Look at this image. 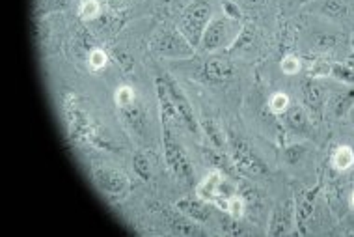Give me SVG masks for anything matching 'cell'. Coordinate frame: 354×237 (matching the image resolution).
<instances>
[{"label": "cell", "instance_id": "cell-7", "mask_svg": "<svg viewBox=\"0 0 354 237\" xmlns=\"http://www.w3.org/2000/svg\"><path fill=\"white\" fill-rule=\"evenodd\" d=\"M162 125V152H165V161L168 170L179 179V182L192 183L194 179V170L190 164L183 146L177 142V139L171 133V125L160 123Z\"/></svg>", "mask_w": 354, "mask_h": 237}, {"label": "cell", "instance_id": "cell-6", "mask_svg": "<svg viewBox=\"0 0 354 237\" xmlns=\"http://www.w3.org/2000/svg\"><path fill=\"white\" fill-rule=\"evenodd\" d=\"M149 51L155 56L168 58V60H187L192 58L196 49L187 42V37L177 30V28H168L162 26L153 34L149 40Z\"/></svg>", "mask_w": 354, "mask_h": 237}, {"label": "cell", "instance_id": "cell-36", "mask_svg": "<svg viewBox=\"0 0 354 237\" xmlns=\"http://www.w3.org/2000/svg\"><path fill=\"white\" fill-rule=\"evenodd\" d=\"M233 2H237L239 6H241V10H243L245 13H250L259 10L265 0H233Z\"/></svg>", "mask_w": 354, "mask_h": 237}, {"label": "cell", "instance_id": "cell-22", "mask_svg": "<svg viewBox=\"0 0 354 237\" xmlns=\"http://www.w3.org/2000/svg\"><path fill=\"white\" fill-rule=\"evenodd\" d=\"M354 107V88L351 90H343V91H336L332 98L328 99V110L330 114L334 116V118H343V116L347 114L348 110Z\"/></svg>", "mask_w": 354, "mask_h": 237}, {"label": "cell", "instance_id": "cell-15", "mask_svg": "<svg viewBox=\"0 0 354 237\" xmlns=\"http://www.w3.org/2000/svg\"><path fill=\"white\" fill-rule=\"evenodd\" d=\"M174 207H176L177 211H181L183 215H187L189 219L200 222V225L207 222V220L211 219V215H213V204L202 200L200 196H194V198L185 196L181 200H177Z\"/></svg>", "mask_w": 354, "mask_h": 237}, {"label": "cell", "instance_id": "cell-39", "mask_svg": "<svg viewBox=\"0 0 354 237\" xmlns=\"http://www.w3.org/2000/svg\"><path fill=\"white\" fill-rule=\"evenodd\" d=\"M351 206L354 207V193H353V195H351Z\"/></svg>", "mask_w": 354, "mask_h": 237}, {"label": "cell", "instance_id": "cell-27", "mask_svg": "<svg viewBox=\"0 0 354 237\" xmlns=\"http://www.w3.org/2000/svg\"><path fill=\"white\" fill-rule=\"evenodd\" d=\"M133 170L144 182H147L151 177V164H149V159L146 157V153L135 152V155H133Z\"/></svg>", "mask_w": 354, "mask_h": 237}, {"label": "cell", "instance_id": "cell-21", "mask_svg": "<svg viewBox=\"0 0 354 237\" xmlns=\"http://www.w3.org/2000/svg\"><path fill=\"white\" fill-rule=\"evenodd\" d=\"M328 164L330 168L334 172H347L353 168L354 164V152L351 146L339 144L334 146V150L328 155Z\"/></svg>", "mask_w": 354, "mask_h": 237}, {"label": "cell", "instance_id": "cell-25", "mask_svg": "<svg viewBox=\"0 0 354 237\" xmlns=\"http://www.w3.org/2000/svg\"><path fill=\"white\" fill-rule=\"evenodd\" d=\"M306 153H308V146L302 144V142H295V144H287V146H283V150H281V159H283L287 164L295 166V164H299L300 161L304 159Z\"/></svg>", "mask_w": 354, "mask_h": 237}, {"label": "cell", "instance_id": "cell-13", "mask_svg": "<svg viewBox=\"0 0 354 237\" xmlns=\"http://www.w3.org/2000/svg\"><path fill=\"white\" fill-rule=\"evenodd\" d=\"M289 234H297V225H295V198H286V200L278 202L270 213L269 219V230L267 236H289Z\"/></svg>", "mask_w": 354, "mask_h": 237}, {"label": "cell", "instance_id": "cell-1", "mask_svg": "<svg viewBox=\"0 0 354 237\" xmlns=\"http://www.w3.org/2000/svg\"><path fill=\"white\" fill-rule=\"evenodd\" d=\"M62 110H64V120H66L68 137L71 142H90V144H95L97 148L112 150L109 140L103 139L99 125L90 116V112L84 109L82 99L75 91H68L64 96Z\"/></svg>", "mask_w": 354, "mask_h": 237}, {"label": "cell", "instance_id": "cell-10", "mask_svg": "<svg viewBox=\"0 0 354 237\" xmlns=\"http://www.w3.org/2000/svg\"><path fill=\"white\" fill-rule=\"evenodd\" d=\"M323 191V182L319 179L312 188H304L295 196V225H297V234L306 236L308 234V225L315 211V204Z\"/></svg>", "mask_w": 354, "mask_h": 237}, {"label": "cell", "instance_id": "cell-14", "mask_svg": "<svg viewBox=\"0 0 354 237\" xmlns=\"http://www.w3.org/2000/svg\"><path fill=\"white\" fill-rule=\"evenodd\" d=\"M280 122L283 125L287 133L291 134H308L312 131V118L308 114V110L304 109V105L293 103L287 107L286 112H281Z\"/></svg>", "mask_w": 354, "mask_h": 237}, {"label": "cell", "instance_id": "cell-23", "mask_svg": "<svg viewBox=\"0 0 354 237\" xmlns=\"http://www.w3.org/2000/svg\"><path fill=\"white\" fill-rule=\"evenodd\" d=\"M104 6L101 4V0H80L79 4V17L84 21L86 25L93 23L95 19L103 15Z\"/></svg>", "mask_w": 354, "mask_h": 237}, {"label": "cell", "instance_id": "cell-20", "mask_svg": "<svg viewBox=\"0 0 354 237\" xmlns=\"http://www.w3.org/2000/svg\"><path fill=\"white\" fill-rule=\"evenodd\" d=\"M200 129H202V133L205 134V139L209 140V144L216 150H222V152H227V137L222 133V129L216 122H214L213 118L207 114H203L200 120Z\"/></svg>", "mask_w": 354, "mask_h": 237}, {"label": "cell", "instance_id": "cell-8", "mask_svg": "<svg viewBox=\"0 0 354 237\" xmlns=\"http://www.w3.org/2000/svg\"><path fill=\"white\" fill-rule=\"evenodd\" d=\"M233 195H237V187H235L233 179L216 168H213L202 182L196 185V196H200L202 200L209 202L213 206H216L220 200L232 198Z\"/></svg>", "mask_w": 354, "mask_h": 237}, {"label": "cell", "instance_id": "cell-12", "mask_svg": "<svg viewBox=\"0 0 354 237\" xmlns=\"http://www.w3.org/2000/svg\"><path fill=\"white\" fill-rule=\"evenodd\" d=\"M302 90V103L312 122L319 123L324 116V107H326V86L321 82V79L306 77L300 85Z\"/></svg>", "mask_w": 354, "mask_h": 237}, {"label": "cell", "instance_id": "cell-28", "mask_svg": "<svg viewBox=\"0 0 354 237\" xmlns=\"http://www.w3.org/2000/svg\"><path fill=\"white\" fill-rule=\"evenodd\" d=\"M330 67H332V62L326 60L324 56H319V58H313L308 66V77H313V79H323V77H330Z\"/></svg>", "mask_w": 354, "mask_h": 237}, {"label": "cell", "instance_id": "cell-9", "mask_svg": "<svg viewBox=\"0 0 354 237\" xmlns=\"http://www.w3.org/2000/svg\"><path fill=\"white\" fill-rule=\"evenodd\" d=\"M160 77L165 80L166 88H168V94H170L171 101L176 105L177 112L181 116V123L187 125L190 133L194 134V137H200L202 134V129H200V122H198V118H196L194 110L190 107V101L187 99V96L183 94V90L179 88V85L176 82V79L171 77L170 73H166V71H160Z\"/></svg>", "mask_w": 354, "mask_h": 237}, {"label": "cell", "instance_id": "cell-17", "mask_svg": "<svg viewBox=\"0 0 354 237\" xmlns=\"http://www.w3.org/2000/svg\"><path fill=\"white\" fill-rule=\"evenodd\" d=\"M203 152V157L207 159L209 163L213 164V168H216V170L224 172L226 176H230L232 179H235L237 176H241L237 172V168H235V164H233L232 157H230V153L227 152H222V150H216V148L213 146H203L202 148Z\"/></svg>", "mask_w": 354, "mask_h": 237}, {"label": "cell", "instance_id": "cell-3", "mask_svg": "<svg viewBox=\"0 0 354 237\" xmlns=\"http://www.w3.org/2000/svg\"><path fill=\"white\" fill-rule=\"evenodd\" d=\"M243 21H235V19L222 15H213L209 21L207 28L203 32L202 42L198 51H202L203 55L207 53H224V51L232 49V45L239 37L243 30Z\"/></svg>", "mask_w": 354, "mask_h": 237}, {"label": "cell", "instance_id": "cell-31", "mask_svg": "<svg viewBox=\"0 0 354 237\" xmlns=\"http://www.w3.org/2000/svg\"><path fill=\"white\" fill-rule=\"evenodd\" d=\"M246 211V200L243 195H233L230 198V204H227V211L226 215H230L232 219L241 220L243 219V215Z\"/></svg>", "mask_w": 354, "mask_h": 237}, {"label": "cell", "instance_id": "cell-5", "mask_svg": "<svg viewBox=\"0 0 354 237\" xmlns=\"http://www.w3.org/2000/svg\"><path fill=\"white\" fill-rule=\"evenodd\" d=\"M227 153L241 176L263 177L269 174V166L256 153L248 140L235 133L227 134Z\"/></svg>", "mask_w": 354, "mask_h": 237}, {"label": "cell", "instance_id": "cell-26", "mask_svg": "<svg viewBox=\"0 0 354 237\" xmlns=\"http://www.w3.org/2000/svg\"><path fill=\"white\" fill-rule=\"evenodd\" d=\"M109 64V55L106 51L101 49V47H93L90 53H88V58H86V66L92 73H97V71H103L104 67Z\"/></svg>", "mask_w": 354, "mask_h": 237}, {"label": "cell", "instance_id": "cell-11", "mask_svg": "<svg viewBox=\"0 0 354 237\" xmlns=\"http://www.w3.org/2000/svg\"><path fill=\"white\" fill-rule=\"evenodd\" d=\"M93 183L103 195L110 198H123L131 188V182L123 172L110 168V166H97L93 168Z\"/></svg>", "mask_w": 354, "mask_h": 237}, {"label": "cell", "instance_id": "cell-33", "mask_svg": "<svg viewBox=\"0 0 354 237\" xmlns=\"http://www.w3.org/2000/svg\"><path fill=\"white\" fill-rule=\"evenodd\" d=\"M280 67L286 75H297L302 69V60L297 55H286L281 58Z\"/></svg>", "mask_w": 354, "mask_h": 237}, {"label": "cell", "instance_id": "cell-30", "mask_svg": "<svg viewBox=\"0 0 354 237\" xmlns=\"http://www.w3.org/2000/svg\"><path fill=\"white\" fill-rule=\"evenodd\" d=\"M313 49L319 51V53H328L337 45V36L334 34H326V32H319L313 36Z\"/></svg>", "mask_w": 354, "mask_h": 237}, {"label": "cell", "instance_id": "cell-4", "mask_svg": "<svg viewBox=\"0 0 354 237\" xmlns=\"http://www.w3.org/2000/svg\"><path fill=\"white\" fill-rule=\"evenodd\" d=\"M213 19V8L209 0H192L179 15L177 21V30L181 32L187 42L198 49L202 42L203 32L207 28L209 21Z\"/></svg>", "mask_w": 354, "mask_h": 237}, {"label": "cell", "instance_id": "cell-19", "mask_svg": "<svg viewBox=\"0 0 354 237\" xmlns=\"http://www.w3.org/2000/svg\"><path fill=\"white\" fill-rule=\"evenodd\" d=\"M166 220H168V225H170L171 231H174L176 236H203V234H205V230L200 228V222H196V220L192 222V219H189V217L183 215L181 211L168 213V215H166Z\"/></svg>", "mask_w": 354, "mask_h": 237}, {"label": "cell", "instance_id": "cell-16", "mask_svg": "<svg viewBox=\"0 0 354 237\" xmlns=\"http://www.w3.org/2000/svg\"><path fill=\"white\" fill-rule=\"evenodd\" d=\"M306 10L313 15L342 21L348 15V2L347 0H310L306 4Z\"/></svg>", "mask_w": 354, "mask_h": 237}, {"label": "cell", "instance_id": "cell-24", "mask_svg": "<svg viewBox=\"0 0 354 237\" xmlns=\"http://www.w3.org/2000/svg\"><path fill=\"white\" fill-rule=\"evenodd\" d=\"M330 77L337 82H343V85L354 86V66H351L347 62H332Z\"/></svg>", "mask_w": 354, "mask_h": 237}, {"label": "cell", "instance_id": "cell-2", "mask_svg": "<svg viewBox=\"0 0 354 237\" xmlns=\"http://www.w3.org/2000/svg\"><path fill=\"white\" fill-rule=\"evenodd\" d=\"M185 64L189 66V69H183L185 73L194 80L207 82V85L226 82L235 73L233 62L224 53H207V56H202V58L192 56V58H187Z\"/></svg>", "mask_w": 354, "mask_h": 237}, {"label": "cell", "instance_id": "cell-29", "mask_svg": "<svg viewBox=\"0 0 354 237\" xmlns=\"http://www.w3.org/2000/svg\"><path fill=\"white\" fill-rule=\"evenodd\" d=\"M289 105H291V99L283 91H276V94L270 96L269 101H267V107H269V110L274 116H280L281 112H286Z\"/></svg>", "mask_w": 354, "mask_h": 237}, {"label": "cell", "instance_id": "cell-38", "mask_svg": "<svg viewBox=\"0 0 354 237\" xmlns=\"http://www.w3.org/2000/svg\"><path fill=\"white\" fill-rule=\"evenodd\" d=\"M291 2H297V4H308L310 0H291Z\"/></svg>", "mask_w": 354, "mask_h": 237}, {"label": "cell", "instance_id": "cell-32", "mask_svg": "<svg viewBox=\"0 0 354 237\" xmlns=\"http://www.w3.org/2000/svg\"><path fill=\"white\" fill-rule=\"evenodd\" d=\"M69 6V0H43L41 6L37 8L36 15H47V13H55V12H62V10H66Z\"/></svg>", "mask_w": 354, "mask_h": 237}, {"label": "cell", "instance_id": "cell-37", "mask_svg": "<svg viewBox=\"0 0 354 237\" xmlns=\"http://www.w3.org/2000/svg\"><path fill=\"white\" fill-rule=\"evenodd\" d=\"M129 0H104V8L110 10V12H116V13H123L127 10Z\"/></svg>", "mask_w": 354, "mask_h": 237}, {"label": "cell", "instance_id": "cell-34", "mask_svg": "<svg viewBox=\"0 0 354 237\" xmlns=\"http://www.w3.org/2000/svg\"><path fill=\"white\" fill-rule=\"evenodd\" d=\"M222 13L230 19H235V21H243L245 17V12L241 10L237 2L233 0H222Z\"/></svg>", "mask_w": 354, "mask_h": 237}, {"label": "cell", "instance_id": "cell-35", "mask_svg": "<svg viewBox=\"0 0 354 237\" xmlns=\"http://www.w3.org/2000/svg\"><path fill=\"white\" fill-rule=\"evenodd\" d=\"M112 56H114V60H118V64L123 67V71H131V69H133V56L129 55L125 49H122V47H114V49H112Z\"/></svg>", "mask_w": 354, "mask_h": 237}, {"label": "cell", "instance_id": "cell-18", "mask_svg": "<svg viewBox=\"0 0 354 237\" xmlns=\"http://www.w3.org/2000/svg\"><path fill=\"white\" fill-rule=\"evenodd\" d=\"M118 110H120V116H122L123 123L127 125L129 131H133L136 134H144V129H146V114H144V109H142L138 99H136L135 103L122 107V109Z\"/></svg>", "mask_w": 354, "mask_h": 237}]
</instances>
